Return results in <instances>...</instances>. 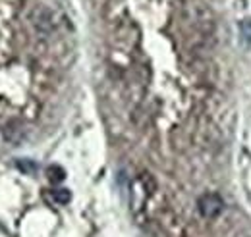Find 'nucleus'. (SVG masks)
<instances>
[{
    "label": "nucleus",
    "instance_id": "f257e3e1",
    "mask_svg": "<svg viewBox=\"0 0 251 237\" xmlns=\"http://www.w3.org/2000/svg\"><path fill=\"white\" fill-rule=\"evenodd\" d=\"M197 210L203 218L207 220H213L222 214L224 210V201L220 199V195L217 193H203L199 199H197Z\"/></svg>",
    "mask_w": 251,
    "mask_h": 237
},
{
    "label": "nucleus",
    "instance_id": "f03ea898",
    "mask_svg": "<svg viewBox=\"0 0 251 237\" xmlns=\"http://www.w3.org/2000/svg\"><path fill=\"white\" fill-rule=\"evenodd\" d=\"M47 176L52 183H60L64 178H66V172H64L60 166H49L47 168Z\"/></svg>",
    "mask_w": 251,
    "mask_h": 237
},
{
    "label": "nucleus",
    "instance_id": "7ed1b4c3",
    "mask_svg": "<svg viewBox=\"0 0 251 237\" xmlns=\"http://www.w3.org/2000/svg\"><path fill=\"white\" fill-rule=\"evenodd\" d=\"M52 199L58 203V205H68L72 201V193L68 189H54L52 191Z\"/></svg>",
    "mask_w": 251,
    "mask_h": 237
},
{
    "label": "nucleus",
    "instance_id": "20e7f679",
    "mask_svg": "<svg viewBox=\"0 0 251 237\" xmlns=\"http://www.w3.org/2000/svg\"><path fill=\"white\" fill-rule=\"evenodd\" d=\"M242 33H244L248 39H251V20H248V22L242 24Z\"/></svg>",
    "mask_w": 251,
    "mask_h": 237
},
{
    "label": "nucleus",
    "instance_id": "39448f33",
    "mask_svg": "<svg viewBox=\"0 0 251 237\" xmlns=\"http://www.w3.org/2000/svg\"><path fill=\"white\" fill-rule=\"evenodd\" d=\"M18 166H20L22 170H27V172L33 170V164L29 162V160H22V162H18Z\"/></svg>",
    "mask_w": 251,
    "mask_h": 237
}]
</instances>
